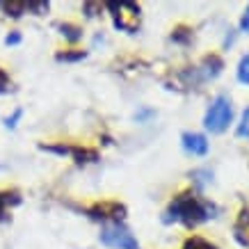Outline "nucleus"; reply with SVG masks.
Wrapping results in <instances>:
<instances>
[{"label":"nucleus","mask_w":249,"mask_h":249,"mask_svg":"<svg viewBox=\"0 0 249 249\" xmlns=\"http://www.w3.org/2000/svg\"><path fill=\"white\" fill-rule=\"evenodd\" d=\"M165 215H167L165 222H172L174 219V222H183V224H188V227H195V224H199V222H204V219L211 217V215H208V208L201 206L195 196H190V195L176 196Z\"/></svg>","instance_id":"obj_1"},{"label":"nucleus","mask_w":249,"mask_h":249,"mask_svg":"<svg viewBox=\"0 0 249 249\" xmlns=\"http://www.w3.org/2000/svg\"><path fill=\"white\" fill-rule=\"evenodd\" d=\"M233 119V106H231V98L229 96H217L215 101L211 103L208 112L204 117V126L206 130L211 133H224L229 128V124Z\"/></svg>","instance_id":"obj_2"},{"label":"nucleus","mask_w":249,"mask_h":249,"mask_svg":"<svg viewBox=\"0 0 249 249\" xmlns=\"http://www.w3.org/2000/svg\"><path fill=\"white\" fill-rule=\"evenodd\" d=\"M101 242L110 249H140V242L135 240V235L130 233L124 224H119V222H112V224L103 227Z\"/></svg>","instance_id":"obj_3"},{"label":"nucleus","mask_w":249,"mask_h":249,"mask_svg":"<svg viewBox=\"0 0 249 249\" xmlns=\"http://www.w3.org/2000/svg\"><path fill=\"white\" fill-rule=\"evenodd\" d=\"M183 149L192 156H206L208 153V140L199 133H183Z\"/></svg>","instance_id":"obj_4"},{"label":"nucleus","mask_w":249,"mask_h":249,"mask_svg":"<svg viewBox=\"0 0 249 249\" xmlns=\"http://www.w3.org/2000/svg\"><path fill=\"white\" fill-rule=\"evenodd\" d=\"M21 204V195L16 190H2L0 192V222H7V208Z\"/></svg>","instance_id":"obj_5"},{"label":"nucleus","mask_w":249,"mask_h":249,"mask_svg":"<svg viewBox=\"0 0 249 249\" xmlns=\"http://www.w3.org/2000/svg\"><path fill=\"white\" fill-rule=\"evenodd\" d=\"M57 30H60L62 37L67 39V41H71V44H76V41L83 39V28H78L73 23H57Z\"/></svg>","instance_id":"obj_6"},{"label":"nucleus","mask_w":249,"mask_h":249,"mask_svg":"<svg viewBox=\"0 0 249 249\" xmlns=\"http://www.w3.org/2000/svg\"><path fill=\"white\" fill-rule=\"evenodd\" d=\"M0 9H5L12 18H21L28 12V2H0Z\"/></svg>","instance_id":"obj_7"},{"label":"nucleus","mask_w":249,"mask_h":249,"mask_svg":"<svg viewBox=\"0 0 249 249\" xmlns=\"http://www.w3.org/2000/svg\"><path fill=\"white\" fill-rule=\"evenodd\" d=\"M87 57V51H64V53H57L55 60L57 62H80Z\"/></svg>","instance_id":"obj_8"},{"label":"nucleus","mask_w":249,"mask_h":249,"mask_svg":"<svg viewBox=\"0 0 249 249\" xmlns=\"http://www.w3.org/2000/svg\"><path fill=\"white\" fill-rule=\"evenodd\" d=\"M39 149L48 153H57V156H71V146H64V144H39Z\"/></svg>","instance_id":"obj_9"},{"label":"nucleus","mask_w":249,"mask_h":249,"mask_svg":"<svg viewBox=\"0 0 249 249\" xmlns=\"http://www.w3.org/2000/svg\"><path fill=\"white\" fill-rule=\"evenodd\" d=\"M238 80L242 85H249V55H245L238 64Z\"/></svg>","instance_id":"obj_10"},{"label":"nucleus","mask_w":249,"mask_h":249,"mask_svg":"<svg viewBox=\"0 0 249 249\" xmlns=\"http://www.w3.org/2000/svg\"><path fill=\"white\" fill-rule=\"evenodd\" d=\"M21 117H23V110L21 107H16L14 112L9 114V117H5V119H2V124H5V128H16V124H18V121H21Z\"/></svg>","instance_id":"obj_11"},{"label":"nucleus","mask_w":249,"mask_h":249,"mask_svg":"<svg viewBox=\"0 0 249 249\" xmlns=\"http://www.w3.org/2000/svg\"><path fill=\"white\" fill-rule=\"evenodd\" d=\"M183 249H217V247H213L211 242L201 240V238H190V240L185 242V247H183Z\"/></svg>","instance_id":"obj_12"},{"label":"nucleus","mask_w":249,"mask_h":249,"mask_svg":"<svg viewBox=\"0 0 249 249\" xmlns=\"http://www.w3.org/2000/svg\"><path fill=\"white\" fill-rule=\"evenodd\" d=\"M238 137H247L249 140V107L242 112V119L238 124Z\"/></svg>","instance_id":"obj_13"},{"label":"nucleus","mask_w":249,"mask_h":249,"mask_svg":"<svg viewBox=\"0 0 249 249\" xmlns=\"http://www.w3.org/2000/svg\"><path fill=\"white\" fill-rule=\"evenodd\" d=\"M9 91H12V80H9L7 71L0 69V96H2V94H9Z\"/></svg>","instance_id":"obj_14"},{"label":"nucleus","mask_w":249,"mask_h":249,"mask_svg":"<svg viewBox=\"0 0 249 249\" xmlns=\"http://www.w3.org/2000/svg\"><path fill=\"white\" fill-rule=\"evenodd\" d=\"M48 7H51V5H48L46 0H41V2H28V12H35L37 16L46 14V12H48Z\"/></svg>","instance_id":"obj_15"},{"label":"nucleus","mask_w":249,"mask_h":249,"mask_svg":"<svg viewBox=\"0 0 249 249\" xmlns=\"http://www.w3.org/2000/svg\"><path fill=\"white\" fill-rule=\"evenodd\" d=\"M21 44V32H16V30H12L5 37V46H18Z\"/></svg>","instance_id":"obj_16"},{"label":"nucleus","mask_w":249,"mask_h":249,"mask_svg":"<svg viewBox=\"0 0 249 249\" xmlns=\"http://www.w3.org/2000/svg\"><path fill=\"white\" fill-rule=\"evenodd\" d=\"M249 222V217H245ZM238 240L242 242V245H247L249 247V227H247V231H242V229H238Z\"/></svg>","instance_id":"obj_17"},{"label":"nucleus","mask_w":249,"mask_h":249,"mask_svg":"<svg viewBox=\"0 0 249 249\" xmlns=\"http://www.w3.org/2000/svg\"><path fill=\"white\" fill-rule=\"evenodd\" d=\"M240 30H242V32H249V7L245 9V14H242V21H240Z\"/></svg>","instance_id":"obj_18"}]
</instances>
